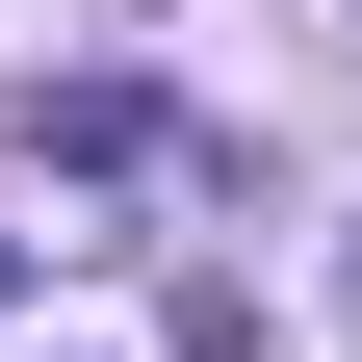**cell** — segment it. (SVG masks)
Wrapping results in <instances>:
<instances>
[{
    "mask_svg": "<svg viewBox=\"0 0 362 362\" xmlns=\"http://www.w3.org/2000/svg\"><path fill=\"white\" fill-rule=\"evenodd\" d=\"M0 285H26V259H0Z\"/></svg>",
    "mask_w": 362,
    "mask_h": 362,
    "instance_id": "obj_2",
    "label": "cell"
},
{
    "mask_svg": "<svg viewBox=\"0 0 362 362\" xmlns=\"http://www.w3.org/2000/svg\"><path fill=\"white\" fill-rule=\"evenodd\" d=\"M337 310H362V233H337Z\"/></svg>",
    "mask_w": 362,
    "mask_h": 362,
    "instance_id": "obj_1",
    "label": "cell"
}]
</instances>
